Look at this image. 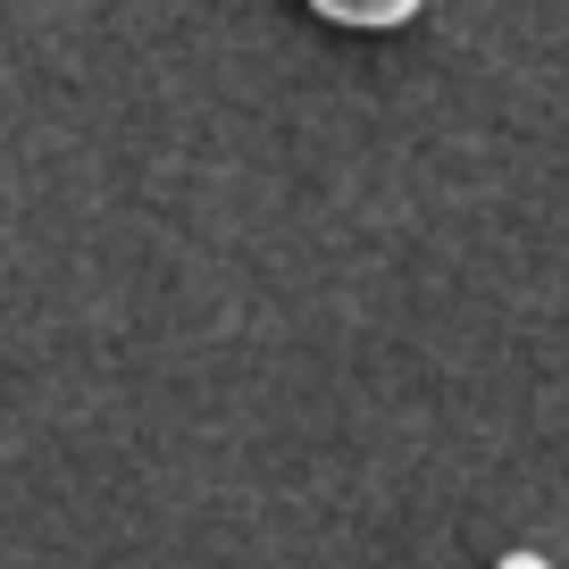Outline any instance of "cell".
<instances>
[{
	"label": "cell",
	"instance_id": "2",
	"mask_svg": "<svg viewBox=\"0 0 569 569\" xmlns=\"http://www.w3.org/2000/svg\"><path fill=\"white\" fill-rule=\"evenodd\" d=\"M495 569H552V561H545V552H502Z\"/></svg>",
	"mask_w": 569,
	"mask_h": 569
},
{
	"label": "cell",
	"instance_id": "1",
	"mask_svg": "<svg viewBox=\"0 0 569 569\" xmlns=\"http://www.w3.org/2000/svg\"><path fill=\"white\" fill-rule=\"evenodd\" d=\"M327 26H352V34H402L427 0H310Z\"/></svg>",
	"mask_w": 569,
	"mask_h": 569
}]
</instances>
